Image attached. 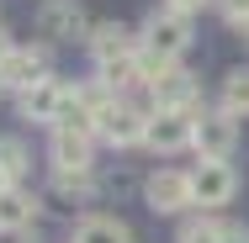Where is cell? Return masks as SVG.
Listing matches in <instances>:
<instances>
[{"instance_id": "6da1fadb", "label": "cell", "mask_w": 249, "mask_h": 243, "mask_svg": "<svg viewBox=\"0 0 249 243\" xmlns=\"http://www.w3.org/2000/svg\"><path fill=\"white\" fill-rule=\"evenodd\" d=\"M233 195H239V175H233L228 159H201L196 169H191V201H196L201 211H217Z\"/></svg>"}, {"instance_id": "7a4b0ae2", "label": "cell", "mask_w": 249, "mask_h": 243, "mask_svg": "<svg viewBox=\"0 0 249 243\" xmlns=\"http://www.w3.org/2000/svg\"><path fill=\"white\" fill-rule=\"evenodd\" d=\"M191 148L201 159H233V148H239V116L233 111H196Z\"/></svg>"}, {"instance_id": "3957f363", "label": "cell", "mask_w": 249, "mask_h": 243, "mask_svg": "<svg viewBox=\"0 0 249 243\" xmlns=\"http://www.w3.org/2000/svg\"><path fill=\"white\" fill-rule=\"evenodd\" d=\"M143 48L159 53V58H180V53L191 48V16H180V11H154L149 21H143Z\"/></svg>"}, {"instance_id": "277c9868", "label": "cell", "mask_w": 249, "mask_h": 243, "mask_svg": "<svg viewBox=\"0 0 249 243\" xmlns=\"http://www.w3.org/2000/svg\"><path fill=\"white\" fill-rule=\"evenodd\" d=\"M191 132H196V111H154L143 143L154 153H180V148H191Z\"/></svg>"}, {"instance_id": "5b68a950", "label": "cell", "mask_w": 249, "mask_h": 243, "mask_svg": "<svg viewBox=\"0 0 249 243\" xmlns=\"http://www.w3.org/2000/svg\"><path fill=\"white\" fill-rule=\"evenodd\" d=\"M143 195H149L154 211H164V217L196 206V201H191V175H186V169H154L149 185H143Z\"/></svg>"}, {"instance_id": "8992f818", "label": "cell", "mask_w": 249, "mask_h": 243, "mask_svg": "<svg viewBox=\"0 0 249 243\" xmlns=\"http://www.w3.org/2000/svg\"><path fill=\"white\" fill-rule=\"evenodd\" d=\"M143 132H149V111H143V106H127V100H111V106H106V116H101V138H106L111 148L143 143Z\"/></svg>"}, {"instance_id": "52a82bcc", "label": "cell", "mask_w": 249, "mask_h": 243, "mask_svg": "<svg viewBox=\"0 0 249 243\" xmlns=\"http://www.w3.org/2000/svg\"><path fill=\"white\" fill-rule=\"evenodd\" d=\"M37 32H43L48 43L85 37V5H80V0H48V5L37 11Z\"/></svg>"}, {"instance_id": "ba28073f", "label": "cell", "mask_w": 249, "mask_h": 243, "mask_svg": "<svg viewBox=\"0 0 249 243\" xmlns=\"http://www.w3.org/2000/svg\"><path fill=\"white\" fill-rule=\"evenodd\" d=\"M69 96H74V90L48 74V80H37L32 90H21V116H27V122H58L64 106H69Z\"/></svg>"}, {"instance_id": "9c48e42d", "label": "cell", "mask_w": 249, "mask_h": 243, "mask_svg": "<svg viewBox=\"0 0 249 243\" xmlns=\"http://www.w3.org/2000/svg\"><path fill=\"white\" fill-rule=\"evenodd\" d=\"M0 80H5V90H32L37 80H48V48H11L5 53V64H0Z\"/></svg>"}, {"instance_id": "30bf717a", "label": "cell", "mask_w": 249, "mask_h": 243, "mask_svg": "<svg viewBox=\"0 0 249 243\" xmlns=\"http://www.w3.org/2000/svg\"><path fill=\"white\" fill-rule=\"evenodd\" d=\"M37 211H43V201L32 191H21V185L0 191V233H27L37 222Z\"/></svg>"}, {"instance_id": "8fae6325", "label": "cell", "mask_w": 249, "mask_h": 243, "mask_svg": "<svg viewBox=\"0 0 249 243\" xmlns=\"http://www.w3.org/2000/svg\"><path fill=\"white\" fill-rule=\"evenodd\" d=\"M48 159H53V169H90V132H74V127H53Z\"/></svg>"}, {"instance_id": "7c38bea8", "label": "cell", "mask_w": 249, "mask_h": 243, "mask_svg": "<svg viewBox=\"0 0 249 243\" xmlns=\"http://www.w3.org/2000/svg\"><path fill=\"white\" fill-rule=\"evenodd\" d=\"M143 48L122 21H101L96 32H90V53H96V64H111V58H133V53Z\"/></svg>"}, {"instance_id": "4fadbf2b", "label": "cell", "mask_w": 249, "mask_h": 243, "mask_svg": "<svg viewBox=\"0 0 249 243\" xmlns=\"http://www.w3.org/2000/svg\"><path fill=\"white\" fill-rule=\"evenodd\" d=\"M69 243H133V227L122 217H85L69 233Z\"/></svg>"}, {"instance_id": "5bb4252c", "label": "cell", "mask_w": 249, "mask_h": 243, "mask_svg": "<svg viewBox=\"0 0 249 243\" xmlns=\"http://www.w3.org/2000/svg\"><path fill=\"white\" fill-rule=\"evenodd\" d=\"M233 233H239V227H228V222H217V217L207 211V217H186L180 233H175V243H233Z\"/></svg>"}, {"instance_id": "9a60e30c", "label": "cell", "mask_w": 249, "mask_h": 243, "mask_svg": "<svg viewBox=\"0 0 249 243\" xmlns=\"http://www.w3.org/2000/svg\"><path fill=\"white\" fill-rule=\"evenodd\" d=\"M138 53H143V48H138ZM138 53H133V58H111V64H101V85H106V90H127V85H143Z\"/></svg>"}, {"instance_id": "2e32d148", "label": "cell", "mask_w": 249, "mask_h": 243, "mask_svg": "<svg viewBox=\"0 0 249 243\" xmlns=\"http://www.w3.org/2000/svg\"><path fill=\"white\" fill-rule=\"evenodd\" d=\"M223 111L249 116V69H233V74L223 80Z\"/></svg>"}, {"instance_id": "e0dca14e", "label": "cell", "mask_w": 249, "mask_h": 243, "mask_svg": "<svg viewBox=\"0 0 249 243\" xmlns=\"http://www.w3.org/2000/svg\"><path fill=\"white\" fill-rule=\"evenodd\" d=\"M0 164H5L11 180H21V175H27V148L16 143V138H0Z\"/></svg>"}, {"instance_id": "ac0fdd59", "label": "cell", "mask_w": 249, "mask_h": 243, "mask_svg": "<svg viewBox=\"0 0 249 243\" xmlns=\"http://www.w3.org/2000/svg\"><path fill=\"white\" fill-rule=\"evenodd\" d=\"M217 11H223V21H228L233 32L249 21V0H217Z\"/></svg>"}, {"instance_id": "d6986e66", "label": "cell", "mask_w": 249, "mask_h": 243, "mask_svg": "<svg viewBox=\"0 0 249 243\" xmlns=\"http://www.w3.org/2000/svg\"><path fill=\"white\" fill-rule=\"evenodd\" d=\"M201 5H212V0H164V11H180V16H196Z\"/></svg>"}, {"instance_id": "ffe728a7", "label": "cell", "mask_w": 249, "mask_h": 243, "mask_svg": "<svg viewBox=\"0 0 249 243\" xmlns=\"http://www.w3.org/2000/svg\"><path fill=\"white\" fill-rule=\"evenodd\" d=\"M16 48V43H11V32H5V21H0V64H5V53Z\"/></svg>"}, {"instance_id": "44dd1931", "label": "cell", "mask_w": 249, "mask_h": 243, "mask_svg": "<svg viewBox=\"0 0 249 243\" xmlns=\"http://www.w3.org/2000/svg\"><path fill=\"white\" fill-rule=\"evenodd\" d=\"M11 185H16V180H11V175H5V164H0V191H11Z\"/></svg>"}, {"instance_id": "7402d4cb", "label": "cell", "mask_w": 249, "mask_h": 243, "mask_svg": "<svg viewBox=\"0 0 249 243\" xmlns=\"http://www.w3.org/2000/svg\"><path fill=\"white\" fill-rule=\"evenodd\" d=\"M233 243H249V233H244V227H239V233H233Z\"/></svg>"}, {"instance_id": "603a6c76", "label": "cell", "mask_w": 249, "mask_h": 243, "mask_svg": "<svg viewBox=\"0 0 249 243\" xmlns=\"http://www.w3.org/2000/svg\"><path fill=\"white\" fill-rule=\"evenodd\" d=\"M239 32H244V43H249V21H244V27H239Z\"/></svg>"}, {"instance_id": "cb8c5ba5", "label": "cell", "mask_w": 249, "mask_h": 243, "mask_svg": "<svg viewBox=\"0 0 249 243\" xmlns=\"http://www.w3.org/2000/svg\"><path fill=\"white\" fill-rule=\"evenodd\" d=\"M0 96H5V80H0Z\"/></svg>"}]
</instances>
